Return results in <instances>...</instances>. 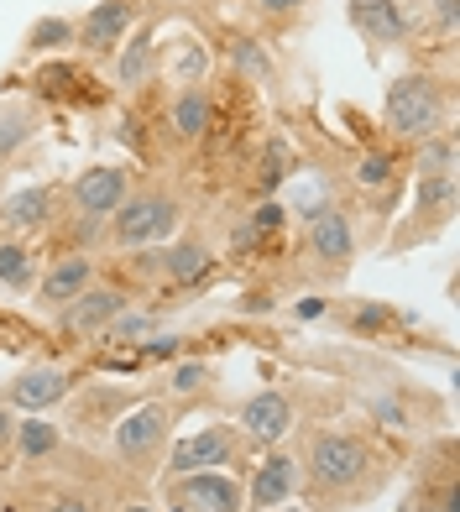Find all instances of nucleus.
Listing matches in <instances>:
<instances>
[{"instance_id":"1","label":"nucleus","mask_w":460,"mask_h":512,"mask_svg":"<svg viewBox=\"0 0 460 512\" xmlns=\"http://www.w3.org/2000/svg\"><path fill=\"white\" fill-rule=\"evenodd\" d=\"M393 481L387 460L361 429H314L298 450V492L314 512H345L372 502Z\"/></svg>"},{"instance_id":"2","label":"nucleus","mask_w":460,"mask_h":512,"mask_svg":"<svg viewBox=\"0 0 460 512\" xmlns=\"http://www.w3.org/2000/svg\"><path fill=\"white\" fill-rule=\"evenodd\" d=\"M450 105V79H440L434 68H408L382 95V126L398 147H419L429 136L450 131Z\"/></svg>"},{"instance_id":"3","label":"nucleus","mask_w":460,"mask_h":512,"mask_svg":"<svg viewBox=\"0 0 460 512\" xmlns=\"http://www.w3.org/2000/svg\"><path fill=\"white\" fill-rule=\"evenodd\" d=\"M183 230V199L173 189H131L121 209L105 220V246L110 251H142V246H163Z\"/></svg>"},{"instance_id":"4","label":"nucleus","mask_w":460,"mask_h":512,"mask_svg":"<svg viewBox=\"0 0 460 512\" xmlns=\"http://www.w3.org/2000/svg\"><path fill=\"white\" fill-rule=\"evenodd\" d=\"M173 403L168 398H142V403H131L121 418H115V429H110V450L115 460L126 465V471L136 476H152L157 465H163L168 445H173Z\"/></svg>"},{"instance_id":"5","label":"nucleus","mask_w":460,"mask_h":512,"mask_svg":"<svg viewBox=\"0 0 460 512\" xmlns=\"http://www.w3.org/2000/svg\"><path fill=\"white\" fill-rule=\"evenodd\" d=\"M304 256H309V277L314 283H340L356 262V215L345 204H319L309 215V236H304Z\"/></svg>"},{"instance_id":"6","label":"nucleus","mask_w":460,"mask_h":512,"mask_svg":"<svg viewBox=\"0 0 460 512\" xmlns=\"http://www.w3.org/2000/svg\"><path fill=\"white\" fill-rule=\"evenodd\" d=\"M131 298H136V288L115 283V277H95V283H89L74 304L53 314L58 319V335H68V340H100L110 330V319L131 309Z\"/></svg>"},{"instance_id":"7","label":"nucleus","mask_w":460,"mask_h":512,"mask_svg":"<svg viewBox=\"0 0 460 512\" xmlns=\"http://www.w3.org/2000/svg\"><path fill=\"white\" fill-rule=\"evenodd\" d=\"M163 507L168 512H246V486L230 471L163 476Z\"/></svg>"},{"instance_id":"8","label":"nucleus","mask_w":460,"mask_h":512,"mask_svg":"<svg viewBox=\"0 0 460 512\" xmlns=\"http://www.w3.org/2000/svg\"><path fill=\"white\" fill-rule=\"evenodd\" d=\"M147 21V0H100L84 16H74V48L89 58H115V48Z\"/></svg>"},{"instance_id":"9","label":"nucleus","mask_w":460,"mask_h":512,"mask_svg":"<svg viewBox=\"0 0 460 512\" xmlns=\"http://www.w3.org/2000/svg\"><path fill=\"white\" fill-rule=\"evenodd\" d=\"M63 215V189L58 183H21V189L0 194V236L37 241L48 236Z\"/></svg>"},{"instance_id":"10","label":"nucleus","mask_w":460,"mask_h":512,"mask_svg":"<svg viewBox=\"0 0 460 512\" xmlns=\"http://www.w3.org/2000/svg\"><path fill=\"white\" fill-rule=\"evenodd\" d=\"M241 460V429L236 424H204L194 434H183L163 455V476H189V471H215V465Z\"/></svg>"},{"instance_id":"11","label":"nucleus","mask_w":460,"mask_h":512,"mask_svg":"<svg viewBox=\"0 0 460 512\" xmlns=\"http://www.w3.org/2000/svg\"><path fill=\"white\" fill-rule=\"evenodd\" d=\"M131 403H136V392H131V387H115V382H89L84 392L74 387V392H68L63 429L79 434V439H89V445H100V439H110L115 418H121Z\"/></svg>"},{"instance_id":"12","label":"nucleus","mask_w":460,"mask_h":512,"mask_svg":"<svg viewBox=\"0 0 460 512\" xmlns=\"http://www.w3.org/2000/svg\"><path fill=\"white\" fill-rule=\"evenodd\" d=\"M450 215H455V173L419 178V189H413V209H408L403 230L393 236V251H413L419 241H434L450 225Z\"/></svg>"},{"instance_id":"13","label":"nucleus","mask_w":460,"mask_h":512,"mask_svg":"<svg viewBox=\"0 0 460 512\" xmlns=\"http://www.w3.org/2000/svg\"><path fill=\"white\" fill-rule=\"evenodd\" d=\"M236 429H241V439L251 450H278L283 439L298 429V403L288 398L283 387H262V392H251V398L241 403Z\"/></svg>"},{"instance_id":"14","label":"nucleus","mask_w":460,"mask_h":512,"mask_svg":"<svg viewBox=\"0 0 460 512\" xmlns=\"http://www.w3.org/2000/svg\"><path fill=\"white\" fill-rule=\"evenodd\" d=\"M126 194H131V173L115 168V162H95V168L74 173V183L63 189V209L68 215H89V220H110Z\"/></svg>"},{"instance_id":"15","label":"nucleus","mask_w":460,"mask_h":512,"mask_svg":"<svg viewBox=\"0 0 460 512\" xmlns=\"http://www.w3.org/2000/svg\"><path fill=\"white\" fill-rule=\"evenodd\" d=\"M79 387V377L58 361H37L27 366L16 382H6V392H0V403H6L11 413H53L68 403V392Z\"/></svg>"},{"instance_id":"16","label":"nucleus","mask_w":460,"mask_h":512,"mask_svg":"<svg viewBox=\"0 0 460 512\" xmlns=\"http://www.w3.org/2000/svg\"><path fill=\"white\" fill-rule=\"evenodd\" d=\"M95 277H100V256L95 251H58L53 262H48V272L37 277L32 298H37L42 314H58V309L74 304V298L95 283Z\"/></svg>"},{"instance_id":"17","label":"nucleus","mask_w":460,"mask_h":512,"mask_svg":"<svg viewBox=\"0 0 460 512\" xmlns=\"http://www.w3.org/2000/svg\"><path fill=\"white\" fill-rule=\"evenodd\" d=\"M215 121H220L215 89L210 84H178V95L168 100V115H163V136L173 147H199L215 131Z\"/></svg>"},{"instance_id":"18","label":"nucleus","mask_w":460,"mask_h":512,"mask_svg":"<svg viewBox=\"0 0 460 512\" xmlns=\"http://www.w3.org/2000/svg\"><path fill=\"white\" fill-rule=\"evenodd\" d=\"M298 497V450H262L257 471L246 481V512H272Z\"/></svg>"},{"instance_id":"19","label":"nucleus","mask_w":460,"mask_h":512,"mask_svg":"<svg viewBox=\"0 0 460 512\" xmlns=\"http://www.w3.org/2000/svg\"><path fill=\"white\" fill-rule=\"evenodd\" d=\"M345 21L361 32L366 48H403L413 37V16H408L403 0H351Z\"/></svg>"},{"instance_id":"20","label":"nucleus","mask_w":460,"mask_h":512,"mask_svg":"<svg viewBox=\"0 0 460 512\" xmlns=\"http://www.w3.org/2000/svg\"><path fill=\"white\" fill-rule=\"evenodd\" d=\"M210 272H215V246L199 230H183V236H173V246L157 251V277L168 288H199Z\"/></svg>"},{"instance_id":"21","label":"nucleus","mask_w":460,"mask_h":512,"mask_svg":"<svg viewBox=\"0 0 460 512\" xmlns=\"http://www.w3.org/2000/svg\"><path fill=\"white\" fill-rule=\"evenodd\" d=\"M110 79H115V89H126V95L152 89V79H157V21H142V27L115 48Z\"/></svg>"},{"instance_id":"22","label":"nucleus","mask_w":460,"mask_h":512,"mask_svg":"<svg viewBox=\"0 0 460 512\" xmlns=\"http://www.w3.org/2000/svg\"><path fill=\"white\" fill-rule=\"evenodd\" d=\"M63 450V424H53L48 413H16V439H11V455L21 465H48Z\"/></svg>"},{"instance_id":"23","label":"nucleus","mask_w":460,"mask_h":512,"mask_svg":"<svg viewBox=\"0 0 460 512\" xmlns=\"http://www.w3.org/2000/svg\"><path fill=\"white\" fill-rule=\"evenodd\" d=\"M215 382H220V366L204 361V356H178L168 366V398H173V408H189L199 398H210Z\"/></svg>"},{"instance_id":"24","label":"nucleus","mask_w":460,"mask_h":512,"mask_svg":"<svg viewBox=\"0 0 460 512\" xmlns=\"http://www.w3.org/2000/svg\"><path fill=\"white\" fill-rule=\"evenodd\" d=\"M74 48V16H37L21 37V58H58Z\"/></svg>"},{"instance_id":"25","label":"nucleus","mask_w":460,"mask_h":512,"mask_svg":"<svg viewBox=\"0 0 460 512\" xmlns=\"http://www.w3.org/2000/svg\"><path fill=\"white\" fill-rule=\"evenodd\" d=\"M351 173H356V183H361V194H372V199L382 194V204L393 199V189H398V157H393V152H382V147L356 152Z\"/></svg>"},{"instance_id":"26","label":"nucleus","mask_w":460,"mask_h":512,"mask_svg":"<svg viewBox=\"0 0 460 512\" xmlns=\"http://www.w3.org/2000/svg\"><path fill=\"white\" fill-rule=\"evenodd\" d=\"M37 126H42V115L32 105H6L0 110V162H16L21 152H27L37 142Z\"/></svg>"},{"instance_id":"27","label":"nucleus","mask_w":460,"mask_h":512,"mask_svg":"<svg viewBox=\"0 0 460 512\" xmlns=\"http://www.w3.org/2000/svg\"><path fill=\"white\" fill-rule=\"evenodd\" d=\"M178 48L183 53L157 48V68H168L178 84H204V74H210V48H204L199 37H178Z\"/></svg>"},{"instance_id":"28","label":"nucleus","mask_w":460,"mask_h":512,"mask_svg":"<svg viewBox=\"0 0 460 512\" xmlns=\"http://www.w3.org/2000/svg\"><path fill=\"white\" fill-rule=\"evenodd\" d=\"M0 283L6 288H37V256L32 241H16V236H0Z\"/></svg>"},{"instance_id":"29","label":"nucleus","mask_w":460,"mask_h":512,"mask_svg":"<svg viewBox=\"0 0 460 512\" xmlns=\"http://www.w3.org/2000/svg\"><path fill=\"white\" fill-rule=\"evenodd\" d=\"M225 58H230V68H236L246 84H267L272 79V58H267V48L257 37H230Z\"/></svg>"},{"instance_id":"30","label":"nucleus","mask_w":460,"mask_h":512,"mask_svg":"<svg viewBox=\"0 0 460 512\" xmlns=\"http://www.w3.org/2000/svg\"><path fill=\"white\" fill-rule=\"evenodd\" d=\"M293 173V152H288V142L283 136H267V147H262V162H257V194L262 199H272L283 189V178Z\"/></svg>"},{"instance_id":"31","label":"nucleus","mask_w":460,"mask_h":512,"mask_svg":"<svg viewBox=\"0 0 460 512\" xmlns=\"http://www.w3.org/2000/svg\"><path fill=\"white\" fill-rule=\"evenodd\" d=\"M152 330H157V309H126V314L110 319V330L100 340L105 345H121V351H136V345H142Z\"/></svg>"},{"instance_id":"32","label":"nucleus","mask_w":460,"mask_h":512,"mask_svg":"<svg viewBox=\"0 0 460 512\" xmlns=\"http://www.w3.org/2000/svg\"><path fill=\"white\" fill-rule=\"evenodd\" d=\"M345 324H351L356 335H382L387 324H413V314H393V309H382V304H356V309H345Z\"/></svg>"},{"instance_id":"33","label":"nucleus","mask_w":460,"mask_h":512,"mask_svg":"<svg viewBox=\"0 0 460 512\" xmlns=\"http://www.w3.org/2000/svg\"><path fill=\"white\" fill-rule=\"evenodd\" d=\"M366 413L387 429H419V418H413V408L398 398V392H372V398H366Z\"/></svg>"},{"instance_id":"34","label":"nucleus","mask_w":460,"mask_h":512,"mask_svg":"<svg viewBox=\"0 0 460 512\" xmlns=\"http://www.w3.org/2000/svg\"><path fill=\"white\" fill-rule=\"evenodd\" d=\"M429 173H455V131H440L429 142H419V178H429Z\"/></svg>"},{"instance_id":"35","label":"nucleus","mask_w":460,"mask_h":512,"mask_svg":"<svg viewBox=\"0 0 460 512\" xmlns=\"http://www.w3.org/2000/svg\"><path fill=\"white\" fill-rule=\"evenodd\" d=\"M251 6H257V16L267 21L272 32H283V27H293V21L304 16L309 0H251Z\"/></svg>"},{"instance_id":"36","label":"nucleus","mask_w":460,"mask_h":512,"mask_svg":"<svg viewBox=\"0 0 460 512\" xmlns=\"http://www.w3.org/2000/svg\"><path fill=\"white\" fill-rule=\"evenodd\" d=\"M105 502L95 492H84V486H63V492H53L48 502H42V512H100Z\"/></svg>"},{"instance_id":"37","label":"nucleus","mask_w":460,"mask_h":512,"mask_svg":"<svg viewBox=\"0 0 460 512\" xmlns=\"http://www.w3.org/2000/svg\"><path fill=\"white\" fill-rule=\"evenodd\" d=\"M424 6V21L440 37H455V27H460V0H419Z\"/></svg>"},{"instance_id":"38","label":"nucleus","mask_w":460,"mask_h":512,"mask_svg":"<svg viewBox=\"0 0 460 512\" xmlns=\"http://www.w3.org/2000/svg\"><path fill=\"white\" fill-rule=\"evenodd\" d=\"M68 84H74V89L84 84L68 63H48V68L37 74V89H42V95H53V100H68Z\"/></svg>"},{"instance_id":"39","label":"nucleus","mask_w":460,"mask_h":512,"mask_svg":"<svg viewBox=\"0 0 460 512\" xmlns=\"http://www.w3.org/2000/svg\"><path fill=\"white\" fill-rule=\"evenodd\" d=\"M131 356L136 361H178L183 356V335H147Z\"/></svg>"},{"instance_id":"40","label":"nucleus","mask_w":460,"mask_h":512,"mask_svg":"<svg viewBox=\"0 0 460 512\" xmlns=\"http://www.w3.org/2000/svg\"><path fill=\"white\" fill-rule=\"evenodd\" d=\"M283 220H288V209H283L278 199H257V209L246 215V225L257 230V236H272V230H283Z\"/></svg>"},{"instance_id":"41","label":"nucleus","mask_w":460,"mask_h":512,"mask_svg":"<svg viewBox=\"0 0 460 512\" xmlns=\"http://www.w3.org/2000/svg\"><path fill=\"white\" fill-rule=\"evenodd\" d=\"M11 439H16V413H11L6 403H0V460L11 455Z\"/></svg>"},{"instance_id":"42","label":"nucleus","mask_w":460,"mask_h":512,"mask_svg":"<svg viewBox=\"0 0 460 512\" xmlns=\"http://www.w3.org/2000/svg\"><path fill=\"white\" fill-rule=\"evenodd\" d=\"M241 314H272V293H241Z\"/></svg>"},{"instance_id":"43","label":"nucleus","mask_w":460,"mask_h":512,"mask_svg":"<svg viewBox=\"0 0 460 512\" xmlns=\"http://www.w3.org/2000/svg\"><path fill=\"white\" fill-rule=\"evenodd\" d=\"M293 314H298V319H325V314H330V298H304Z\"/></svg>"},{"instance_id":"44","label":"nucleus","mask_w":460,"mask_h":512,"mask_svg":"<svg viewBox=\"0 0 460 512\" xmlns=\"http://www.w3.org/2000/svg\"><path fill=\"white\" fill-rule=\"evenodd\" d=\"M115 512H163V507H147V502H121Z\"/></svg>"},{"instance_id":"45","label":"nucleus","mask_w":460,"mask_h":512,"mask_svg":"<svg viewBox=\"0 0 460 512\" xmlns=\"http://www.w3.org/2000/svg\"><path fill=\"white\" fill-rule=\"evenodd\" d=\"M272 512H304V507H272Z\"/></svg>"},{"instance_id":"46","label":"nucleus","mask_w":460,"mask_h":512,"mask_svg":"<svg viewBox=\"0 0 460 512\" xmlns=\"http://www.w3.org/2000/svg\"><path fill=\"white\" fill-rule=\"evenodd\" d=\"M0 512H16V507H0Z\"/></svg>"}]
</instances>
